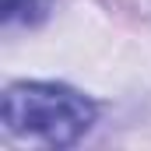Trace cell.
I'll list each match as a JSON object with an SVG mask.
<instances>
[{"label": "cell", "mask_w": 151, "mask_h": 151, "mask_svg": "<svg viewBox=\"0 0 151 151\" xmlns=\"http://www.w3.org/2000/svg\"><path fill=\"white\" fill-rule=\"evenodd\" d=\"M4 123L18 137H35L42 144L67 148L95 123V106L63 84L21 81L4 95Z\"/></svg>", "instance_id": "cell-1"}, {"label": "cell", "mask_w": 151, "mask_h": 151, "mask_svg": "<svg viewBox=\"0 0 151 151\" xmlns=\"http://www.w3.org/2000/svg\"><path fill=\"white\" fill-rule=\"evenodd\" d=\"M0 7H4V21H25V25H35L46 14V0H4Z\"/></svg>", "instance_id": "cell-2"}]
</instances>
